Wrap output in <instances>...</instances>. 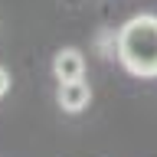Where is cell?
I'll list each match as a JSON object with an SVG mask.
<instances>
[{"mask_svg":"<svg viewBox=\"0 0 157 157\" xmlns=\"http://www.w3.org/2000/svg\"><path fill=\"white\" fill-rule=\"evenodd\" d=\"M118 62L137 78H157V13H134L118 26Z\"/></svg>","mask_w":157,"mask_h":157,"instance_id":"cell-1","label":"cell"},{"mask_svg":"<svg viewBox=\"0 0 157 157\" xmlns=\"http://www.w3.org/2000/svg\"><path fill=\"white\" fill-rule=\"evenodd\" d=\"M52 75L59 78V85H62V82L85 78V56H82L78 49H72V46L59 49L56 56H52Z\"/></svg>","mask_w":157,"mask_h":157,"instance_id":"cell-2","label":"cell"},{"mask_svg":"<svg viewBox=\"0 0 157 157\" xmlns=\"http://www.w3.org/2000/svg\"><path fill=\"white\" fill-rule=\"evenodd\" d=\"M56 101L62 111L69 115H78V111H85L88 101H92V85H88L85 78H78V82H62L56 92Z\"/></svg>","mask_w":157,"mask_h":157,"instance_id":"cell-3","label":"cell"},{"mask_svg":"<svg viewBox=\"0 0 157 157\" xmlns=\"http://www.w3.org/2000/svg\"><path fill=\"white\" fill-rule=\"evenodd\" d=\"M95 46H98V52H101V56H118V33L115 29H101V33H98L95 36Z\"/></svg>","mask_w":157,"mask_h":157,"instance_id":"cell-4","label":"cell"},{"mask_svg":"<svg viewBox=\"0 0 157 157\" xmlns=\"http://www.w3.org/2000/svg\"><path fill=\"white\" fill-rule=\"evenodd\" d=\"M7 92H10V72H7L3 66H0V98L7 95Z\"/></svg>","mask_w":157,"mask_h":157,"instance_id":"cell-5","label":"cell"}]
</instances>
